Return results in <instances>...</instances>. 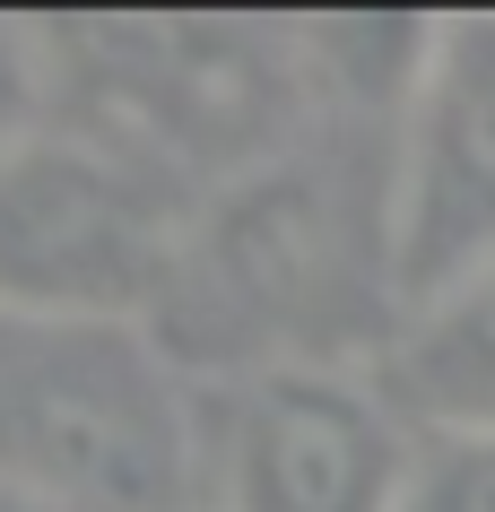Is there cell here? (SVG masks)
Masks as SVG:
<instances>
[{
  "label": "cell",
  "mask_w": 495,
  "mask_h": 512,
  "mask_svg": "<svg viewBox=\"0 0 495 512\" xmlns=\"http://www.w3.org/2000/svg\"><path fill=\"white\" fill-rule=\"evenodd\" d=\"M409 478V426L348 365L244 374L209 434V495L226 512H391Z\"/></svg>",
  "instance_id": "6"
},
{
  "label": "cell",
  "mask_w": 495,
  "mask_h": 512,
  "mask_svg": "<svg viewBox=\"0 0 495 512\" xmlns=\"http://www.w3.org/2000/svg\"><path fill=\"white\" fill-rule=\"evenodd\" d=\"M383 226L400 322L495 270V18H426L383 157Z\"/></svg>",
  "instance_id": "5"
},
{
  "label": "cell",
  "mask_w": 495,
  "mask_h": 512,
  "mask_svg": "<svg viewBox=\"0 0 495 512\" xmlns=\"http://www.w3.org/2000/svg\"><path fill=\"white\" fill-rule=\"evenodd\" d=\"M200 322L252 348V374L278 365H348L391 304V226L383 200L330 183V165L287 148L252 183L218 191L192 217L183 287Z\"/></svg>",
  "instance_id": "3"
},
{
  "label": "cell",
  "mask_w": 495,
  "mask_h": 512,
  "mask_svg": "<svg viewBox=\"0 0 495 512\" xmlns=\"http://www.w3.org/2000/svg\"><path fill=\"white\" fill-rule=\"evenodd\" d=\"M0 512H61V504H53V495H35V486H9V478H0Z\"/></svg>",
  "instance_id": "10"
},
{
  "label": "cell",
  "mask_w": 495,
  "mask_h": 512,
  "mask_svg": "<svg viewBox=\"0 0 495 512\" xmlns=\"http://www.w3.org/2000/svg\"><path fill=\"white\" fill-rule=\"evenodd\" d=\"M192 252L183 183L113 139L44 122L0 157V313L148 330Z\"/></svg>",
  "instance_id": "4"
},
{
  "label": "cell",
  "mask_w": 495,
  "mask_h": 512,
  "mask_svg": "<svg viewBox=\"0 0 495 512\" xmlns=\"http://www.w3.org/2000/svg\"><path fill=\"white\" fill-rule=\"evenodd\" d=\"M391 512H495V434L469 426H417L409 478Z\"/></svg>",
  "instance_id": "8"
},
{
  "label": "cell",
  "mask_w": 495,
  "mask_h": 512,
  "mask_svg": "<svg viewBox=\"0 0 495 512\" xmlns=\"http://www.w3.org/2000/svg\"><path fill=\"white\" fill-rule=\"evenodd\" d=\"M44 113H53L44 27H18V18H0V157H9L18 139L44 131Z\"/></svg>",
  "instance_id": "9"
},
{
  "label": "cell",
  "mask_w": 495,
  "mask_h": 512,
  "mask_svg": "<svg viewBox=\"0 0 495 512\" xmlns=\"http://www.w3.org/2000/svg\"><path fill=\"white\" fill-rule=\"evenodd\" d=\"M53 105L183 191H235L296 148L322 87L313 35L261 18H70L44 27Z\"/></svg>",
  "instance_id": "1"
},
{
  "label": "cell",
  "mask_w": 495,
  "mask_h": 512,
  "mask_svg": "<svg viewBox=\"0 0 495 512\" xmlns=\"http://www.w3.org/2000/svg\"><path fill=\"white\" fill-rule=\"evenodd\" d=\"M391 391L417 426L495 434V270H478L461 296L426 304L391 339Z\"/></svg>",
  "instance_id": "7"
},
{
  "label": "cell",
  "mask_w": 495,
  "mask_h": 512,
  "mask_svg": "<svg viewBox=\"0 0 495 512\" xmlns=\"http://www.w3.org/2000/svg\"><path fill=\"white\" fill-rule=\"evenodd\" d=\"M0 478L61 512H192L209 434L157 330L0 313Z\"/></svg>",
  "instance_id": "2"
}]
</instances>
